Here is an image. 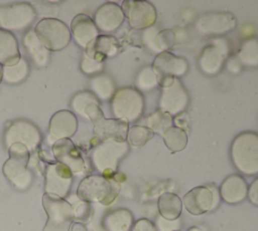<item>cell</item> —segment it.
<instances>
[{
    "mask_svg": "<svg viewBox=\"0 0 258 231\" xmlns=\"http://www.w3.org/2000/svg\"><path fill=\"white\" fill-rule=\"evenodd\" d=\"M18 41L12 32L0 29V64L11 67L21 61Z\"/></svg>",
    "mask_w": 258,
    "mask_h": 231,
    "instance_id": "d4e9b609",
    "label": "cell"
},
{
    "mask_svg": "<svg viewBox=\"0 0 258 231\" xmlns=\"http://www.w3.org/2000/svg\"><path fill=\"white\" fill-rule=\"evenodd\" d=\"M121 9L129 26L134 30L150 29L155 24L158 17L154 5L146 0H125Z\"/></svg>",
    "mask_w": 258,
    "mask_h": 231,
    "instance_id": "4fadbf2b",
    "label": "cell"
},
{
    "mask_svg": "<svg viewBox=\"0 0 258 231\" xmlns=\"http://www.w3.org/2000/svg\"><path fill=\"white\" fill-rule=\"evenodd\" d=\"M171 127H173V118L160 109L152 113L146 120V128H149L154 135L156 133L163 136V133Z\"/></svg>",
    "mask_w": 258,
    "mask_h": 231,
    "instance_id": "4dcf8cb0",
    "label": "cell"
},
{
    "mask_svg": "<svg viewBox=\"0 0 258 231\" xmlns=\"http://www.w3.org/2000/svg\"><path fill=\"white\" fill-rule=\"evenodd\" d=\"M237 27V18L231 13H206L197 18L195 29L205 36H222Z\"/></svg>",
    "mask_w": 258,
    "mask_h": 231,
    "instance_id": "5bb4252c",
    "label": "cell"
},
{
    "mask_svg": "<svg viewBox=\"0 0 258 231\" xmlns=\"http://www.w3.org/2000/svg\"><path fill=\"white\" fill-rule=\"evenodd\" d=\"M36 11L30 3H16L0 8V26L9 32H22L33 24Z\"/></svg>",
    "mask_w": 258,
    "mask_h": 231,
    "instance_id": "30bf717a",
    "label": "cell"
},
{
    "mask_svg": "<svg viewBox=\"0 0 258 231\" xmlns=\"http://www.w3.org/2000/svg\"><path fill=\"white\" fill-rule=\"evenodd\" d=\"M174 231H179V230H174Z\"/></svg>",
    "mask_w": 258,
    "mask_h": 231,
    "instance_id": "c3c4849f",
    "label": "cell"
},
{
    "mask_svg": "<svg viewBox=\"0 0 258 231\" xmlns=\"http://www.w3.org/2000/svg\"><path fill=\"white\" fill-rule=\"evenodd\" d=\"M30 73V64L25 59L11 67H4V80L7 84H20L24 81Z\"/></svg>",
    "mask_w": 258,
    "mask_h": 231,
    "instance_id": "1f68e13d",
    "label": "cell"
},
{
    "mask_svg": "<svg viewBox=\"0 0 258 231\" xmlns=\"http://www.w3.org/2000/svg\"><path fill=\"white\" fill-rule=\"evenodd\" d=\"M72 206L74 211V220H76L77 222L85 223L91 219V215L93 212H92V206L90 203L78 198V201Z\"/></svg>",
    "mask_w": 258,
    "mask_h": 231,
    "instance_id": "8d00e7d4",
    "label": "cell"
},
{
    "mask_svg": "<svg viewBox=\"0 0 258 231\" xmlns=\"http://www.w3.org/2000/svg\"><path fill=\"white\" fill-rule=\"evenodd\" d=\"M173 124H176L177 128L181 129V130L188 133V131H189V129H190L189 115H188L186 112L177 115V117H174V119H173Z\"/></svg>",
    "mask_w": 258,
    "mask_h": 231,
    "instance_id": "60d3db41",
    "label": "cell"
},
{
    "mask_svg": "<svg viewBox=\"0 0 258 231\" xmlns=\"http://www.w3.org/2000/svg\"><path fill=\"white\" fill-rule=\"evenodd\" d=\"M145 109V100L142 92L133 87L118 89L111 99L113 119L126 123H134L142 118Z\"/></svg>",
    "mask_w": 258,
    "mask_h": 231,
    "instance_id": "5b68a950",
    "label": "cell"
},
{
    "mask_svg": "<svg viewBox=\"0 0 258 231\" xmlns=\"http://www.w3.org/2000/svg\"><path fill=\"white\" fill-rule=\"evenodd\" d=\"M104 64L103 62L95 61V60L90 59L87 55H83L81 61V70L85 73V75H95L103 70Z\"/></svg>",
    "mask_w": 258,
    "mask_h": 231,
    "instance_id": "f35d334b",
    "label": "cell"
},
{
    "mask_svg": "<svg viewBox=\"0 0 258 231\" xmlns=\"http://www.w3.org/2000/svg\"><path fill=\"white\" fill-rule=\"evenodd\" d=\"M152 68L158 78V85L167 88L174 80L186 75L189 64L185 58L178 57L171 52H162L156 55Z\"/></svg>",
    "mask_w": 258,
    "mask_h": 231,
    "instance_id": "9c48e42d",
    "label": "cell"
},
{
    "mask_svg": "<svg viewBox=\"0 0 258 231\" xmlns=\"http://www.w3.org/2000/svg\"><path fill=\"white\" fill-rule=\"evenodd\" d=\"M158 207L161 218L168 221H176L182 212V200L174 193H163L159 197Z\"/></svg>",
    "mask_w": 258,
    "mask_h": 231,
    "instance_id": "484cf974",
    "label": "cell"
},
{
    "mask_svg": "<svg viewBox=\"0 0 258 231\" xmlns=\"http://www.w3.org/2000/svg\"><path fill=\"white\" fill-rule=\"evenodd\" d=\"M23 45L32 60L38 68H45L51 59V51H49L38 38L34 30H30L23 38Z\"/></svg>",
    "mask_w": 258,
    "mask_h": 231,
    "instance_id": "cb8c5ba5",
    "label": "cell"
},
{
    "mask_svg": "<svg viewBox=\"0 0 258 231\" xmlns=\"http://www.w3.org/2000/svg\"><path fill=\"white\" fill-rule=\"evenodd\" d=\"M229 43L223 38H216L203 49L198 59L201 71L207 76H216L222 70L229 57Z\"/></svg>",
    "mask_w": 258,
    "mask_h": 231,
    "instance_id": "8fae6325",
    "label": "cell"
},
{
    "mask_svg": "<svg viewBox=\"0 0 258 231\" xmlns=\"http://www.w3.org/2000/svg\"><path fill=\"white\" fill-rule=\"evenodd\" d=\"M182 205L191 215H202L214 210L213 193L207 186H197L185 194Z\"/></svg>",
    "mask_w": 258,
    "mask_h": 231,
    "instance_id": "d6986e66",
    "label": "cell"
},
{
    "mask_svg": "<svg viewBox=\"0 0 258 231\" xmlns=\"http://www.w3.org/2000/svg\"><path fill=\"white\" fill-rule=\"evenodd\" d=\"M221 198L228 204H239L248 196V185L240 175H231L224 179L219 188Z\"/></svg>",
    "mask_w": 258,
    "mask_h": 231,
    "instance_id": "7402d4cb",
    "label": "cell"
},
{
    "mask_svg": "<svg viewBox=\"0 0 258 231\" xmlns=\"http://www.w3.org/2000/svg\"><path fill=\"white\" fill-rule=\"evenodd\" d=\"M232 164L239 172L247 176L258 175V135L242 132L233 139L230 148Z\"/></svg>",
    "mask_w": 258,
    "mask_h": 231,
    "instance_id": "3957f363",
    "label": "cell"
},
{
    "mask_svg": "<svg viewBox=\"0 0 258 231\" xmlns=\"http://www.w3.org/2000/svg\"><path fill=\"white\" fill-rule=\"evenodd\" d=\"M83 118L90 120V121L93 123V126L105 118L103 110L100 107L99 100L92 101V103L87 105V107L84 110V117Z\"/></svg>",
    "mask_w": 258,
    "mask_h": 231,
    "instance_id": "74e56055",
    "label": "cell"
},
{
    "mask_svg": "<svg viewBox=\"0 0 258 231\" xmlns=\"http://www.w3.org/2000/svg\"><path fill=\"white\" fill-rule=\"evenodd\" d=\"M44 191L45 194L64 198L71 192L73 185V173L62 164L49 163L44 168Z\"/></svg>",
    "mask_w": 258,
    "mask_h": 231,
    "instance_id": "7c38bea8",
    "label": "cell"
},
{
    "mask_svg": "<svg viewBox=\"0 0 258 231\" xmlns=\"http://www.w3.org/2000/svg\"><path fill=\"white\" fill-rule=\"evenodd\" d=\"M154 138V133L149 128L142 126H134L129 128L127 142L129 146L141 148Z\"/></svg>",
    "mask_w": 258,
    "mask_h": 231,
    "instance_id": "d6a6232c",
    "label": "cell"
},
{
    "mask_svg": "<svg viewBox=\"0 0 258 231\" xmlns=\"http://www.w3.org/2000/svg\"><path fill=\"white\" fill-rule=\"evenodd\" d=\"M3 79H4V67L0 64V84H2Z\"/></svg>",
    "mask_w": 258,
    "mask_h": 231,
    "instance_id": "bcb514c9",
    "label": "cell"
},
{
    "mask_svg": "<svg viewBox=\"0 0 258 231\" xmlns=\"http://www.w3.org/2000/svg\"><path fill=\"white\" fill-rule=\"evenodd\" d=\"M225 64H227L228 70L233 72V73H238L239 71L241 70V64L239 63V61H238L236 57L229 58L227 60V62H225Z\"/></svg>",
    "mask_w": 258,
    "mask_h": 231,
    "instance_id": "ee69618b",
    "label": "cell"
},
{
    "mask_svg": "<svg viewBox=\"0 0 258 231\" xmlns=\"http://www.w3.org/2000/svg\"><path fill=\"white\" fill-rule=\"evenodd\" d=\"M9 158L5 163L3 172L11 184L17 191L25 192L33 184L34 175L29 169L31 154L29 149L21 143L9 147Z\"/></svg>",
    "mask_w": 258,
    "mask_h": 231,
    "instance_id": "7a4b0ae2",
    "label": "cell"
},
{
    "mask_svg": "<svg viewBox=\"0 0 258 231\" xmlns=\"http://www.w3.org/2000/svg\"><path fill=\"white\" fill-rule=\"evenodd\" d=\"M177 42V36L173 30H163L156 35V46L159 54L162 52H169Z\"/></svg>",
    "mask_w": 258,
    "mask_h": 231,
    "instance_id": "d590c367",
    "label": "cell"
},
{
    "mask_svg": "<svg viewBox=\"0 0 258 231\" xmlns=\"http://www.w3.org/2000/svg\"><path fill=\"white\" fill-rule=\"evenodd\" d=\"M120 183L113 177L103 175H90L78 185L77 196L87 203H101L110 205L120 193Z\"/></svg>",
    "mask_w": 258,
    "mask_h": 231,
    "instance_id": "6da1fadb",
    "label": "cell"
},
{
    "mask_svg": "<svg viewBox=\"0 0 258 231\" xmlns=\"http://www.w3.org/2000/svg\"><path fill=\"white\" fill-rule=\"evenodd\" d=\"M95 100L99 99L90 90H82L76 92L71 100V107L73 109V113L81 115L83 118L84 117V110L87 107V105Z\"/></svg>",
    "mask_w": 258,
    "mask_h": 231,
    "instance_id": "e575fe53",
    "label": "cell"
},
{
    "mask_svg": "<svg viewBox=\"0 0 258 231\" xmlns=\"http://www.w3.org/2000/svg\"><path fill=\"white\" fill-rule=\"evenodd\" d=\"M189 104V94H188L182 82L176 79L173 84L162 88L160 99H159V109L171 115L172 118L186 112V108Z\"/></svg>",
    "mask_w": 258,
    "mask_h": 231,
    "instance_id": "2e32d148",
    "label": "cell"
},
{
    "mask_svg": "<svg viewBox=\"0 0 258 231\" xmlns=\"http://www.w3.org/2000/svg\"><path fill=\"white\" fill-rule=\"evenodd\" d=\"M35 33L49 51H61L71 42L72 33L69 27L57 18L41 20L35 26Z\"/></svg>",
    "mask_w": 258,
    "mask_h": 231,
    "instance_id": "ba28073f",
    "label": "cell"
},
{
    "mask_svg": "<svg viewBox=\"0 0 258 231\" xmlns=\"http://www.w3.org/2000/svg\"><path fill=\"white\" fill-rule=\"evenodd\" d=\"M187 231H204V230H203V229L200 228V227H191V228L188 229Z\"/></svg>",
    "mask_w": 258,
    "mask_h": 231,
    "instance_id": "7dc6e473",
    "label": "cell"
},
{
    "mask_svg": "<svg viewBox=\"0 0 258 231\" xmlns=\"http://www.w3.org/2000/svg\"><path fill=\"white\" fill-rule=\"evenodd\" d=\"M90 91L94 94L99 100H109L116 94V84L111 77L105 73H99L90 81Z\"/></svg>",
    "mask_w": 258,
    "mask_h": 231,
    "instance_id": "83f0119b",
    "label": "cell"
},
{
    "mask_svg": "<svg viewBox=\"0 0 258 231\" xmlns=\"http://www.w3.org/2000/svg\"><path fill=\"white\" fill-rule=\"evenodd\" d=\"M77 118L72 110H58L50 120L45 141L49 146L52 147L53 143H56L59 140L73 138L77 132Z\"/></svg>",
    "mask_w": 258,
    "mask_h": 231,
    "instance_id": "e0dca14e",
    "label": "cell"
},
{
    "mask_svg": "<svg viewBox=\"0 0 258 231\" xmlns=\"http://www.w3.org/2000/svg\"><path fill=\"white\" fill-rule=\"evenodd\" d=\"M71 27L72 35L76 44L84 50L99 36V30L93 18L85 14H80L74 17Z\"/></svg>",
    "mask_w": 258,
    "mask_h": 231,
    "instance_id": "44dd1931",
    "label": "cell"
},
{
    "mask_svg": "<svg viewBox=\"0 0 258 231\" xmlns=\"http://www.w3.org/2000/svg\"><path fill=\"white\" fill-rule=\"evenodd\" d=\"M158 33L159 32L155 27H150V29L145 30L144 34H143V41H144V44L152 51V52L159 54L158 46H156V35H158Z\"/></svg>",
    "mask_w": 258,
    "mask_h": 231,
    "instance_id": "ab89813d",
    "label": "cell"
},
{
    "mask_svg": "<svg viewBox=\"0 0 258 231\" xmlns=\"http://www.w3.org/2000/svg\"><path fill=\"white\" fill-rule=\"evenodd\" d=\"M93 21L99 31L103 33H112L122 25L125 14L118 4L105 3L95 12Z\"/></svg>",
    "mask_w": 258,
    "mask_h": 231,
    "instance_id": "ac0fdd59",
    "label": "cell"
},
{
    "mask_svg": "<svg viewBox=\"0 0 258 231\" xmlns=\"http://www.w3.org/2000/svg\"><path fill=\"white\" fill-rule=\"evenodd\" d=\"M136 89L140 91H151L158 87V78H156L153 68L151 66L144 67L138 72L135 80Z\"/></svg>",
    "mask_w": 258,
    "mask_h": 231,
    "instance_id": "836d02e7",
    "label": "cell"
},
{
    "mask_svg": "<svg viewBox=\"0 0 258 231\" xmlns=\"http://www.w3.org/2000/svg\"><path fill=\"white\" fill-rule=\"evenodd\" d=\"M129 124L117 119H103L94 124L93 133L99 143L108 140L127 142Z\"/></svg>",
    "mask_w": 258,
    "mask_h": 231,
    "instance_id": "ffe728a7",
    "label": "cell"
},
{
    "mask_svg": "<svg viewBox=\"0 0 258 231\" xmlns=\"http://www.w3.org/2000/svg\"><path fill=\"white\" fill-rule=\"evenodd\" d=\"M163 141L165 147L172 152L182 151L187 147L188 143V133L177 127H171L163 133Z\"/></svg>",
    "mask_w": 258,
    "mask_h": 231,
    "instance_id": "f546056e",
    "label": "cell"
},
{
    "mask_svg": "<svg viewBox=\"0 0 258 231\" xmlns=\"http://www.w3.org/2000/svg\"><path fill=\"white\" fill-rule=\"evenodd\" d=\"M42 142V135L39 128L29 120L20 119L7 124L5 132V143L9 149L15 143H21L29 149L30 154H35Z\"/></svg>",
    "mask_w": 258,
    "mask_h": 231,
    "instance_id": "52a82bcc",
    "label": "cell"
},
{
    "mask_svg": "<svg viewBox=\"0 0 258 231\" xmlns=\"http://www.w3.org/2000/svg\"><path fill=\"white\" fill-rule=\"evenodd\" d=\"M118 40L111 35H99L85 49V55L95 61L103 62L105 59L112 58L119 52Z\"/></svg>",
    "mask_w": 258,
    "mask_h": 231,
    "instance_id": "603a6c76",
    "label": "cell"
},
{
    "mask_svg": "<svg viewBox=\"0 0 258 231\" xmlns=\"http://www.w3.org/2000/svg\"><path fill=\"white\" fill-rule=\"evenodd\" d=\"M132 231H158V229L149 219H140L134 223Z\"/></svg>",
    "mask_w": 258,
    "mask_h": 231,
    "instance_id": "b9f144b4",
    "label": "cell"
},
{
    "mask_svg": "<svg viewBox=\"0 0 258 231\" xmlns=\"http://www.w3.org/2000/svg\"><path fill=\"white\" fill-rule=\"evenodd\" d=\"M133 225L134 216L127 209H118L110 212L103 220L105 231H131Z\"/></svg>",
    "mask_w": 258,
    "mask_h": 231,
    "instance_id": "4316f807",
    "label": "cell"
},
{
    "mask_svg": "<svg viewBox=\"0 0 258 231\" xmlns=\"http://www.w3.org/2000/svg\"><path fill=\"white\" fill-rule=\"evenodd\" d=\"M128 142H117L112 140L100 142L92 150V164L101 175L113 177L117 174L119 163L128 154Z\"/></svg>",
    "mask_w": 258,
    "mask_h": 231,
    "instance_id": "277c9868",
    "label": "cell"
},
{
    "mask_svg": "<svg viewBox=\"0 0 258 231\" xmlns=\"http://www.w3.org/2000/svg\"><path fill=\"white\" fill-rule=\"evenodd\" d=\"M247 198H249V201L252 204L258 206V177L250 184V186L248 187Z\"/></svg>",
    "mask_w": 258,
    "mask_h": 231,
    "instance_id": "7bdbcfd3",
    "label": "cell"
},
{
    "mask_svg": "<svg viewBox=\"0 0 258 231\" xmlns=\"http://www.w3.org/2000/svg\"><path fill=\"white\" fill-rule=\"evenodd\" d=\"M234 57L241 67L258 68V40L255 38L247 40Z\"/></svg>",
    "mask_w": 258,
    "mask_h": 231,
    "instance_id": "f1b7e54d",
    "label": "cell"
},
{
    "mask_svg": "<svg viewBox=\"0 0 258 231\" xmlns=\"http://www.w3.org/2000/svg\"><path fill=\"white\" fill-rule=\"evenodd\" d=\"M69 231H89L87 230V228L85 227L84 223H80V222H75L73 223L72 228Z\"/></svg>",
    "mask_w": 258,
    "mask_h": 231,
    "instance_id": "f6af8a7d",
    "label": "cell"
},
{
    "mask_svg": "<svg viewBox=\"0 0 258 231\" xmlns=\"http://www.w3.org/2000/svg\"><path fill=\"white\" fill-rule=\"evenodd\" d=\"M51 154L56 163L62 164L71 169L73 175L81 176L86 172V164L81 150L71 139H63L53 143Z\"/></svg>",
    "mask_w": 258,
    "mask_h": 231,
    "instance_id": "9a60e30c",
    "label": "cell"
},
{
    "mask_svg": "<svg viewBox=\"0 0 258 231\" xmlns=\"http://www.w3.org/2000/svg\"><path fill=\"white\" fill-rule=\"evenodd\" d=\"M42 205L48 215L43 231H69L74 223L73 206L64 198L43 194Z\"/></svg>",
    "mask_w": 258,
    "mask_h": 231,
    "instance_id": "8992f818",
    "label": "cell"
}]
</instances>
